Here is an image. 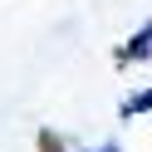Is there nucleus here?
<instances>
[{"mask_svg":"<svg viewBox=\"0 0 152 152\" xmlns=\"http://www.w3.org/2000/svg\"><path fill=\"white\" fill-rule=\"evenodd\" d=\"M113 59H118V69H132V64H152V20H142L137 30H132L128 39L113 49Z\"/></svg>","mask_w":152,"mask_h":152,"instance_id":"1","label":"nucleus"},{"mask_svg":"<svg viewBox=\"0 0 152 152\" xmlns=\"http://www.w3.org/2000/svg\"><path fill=\"white\" fill-rule=\"evenodd\" d=\"M142 113H152V88H137L118 103V118H142Z\"/></svg>","mask_w":152,"mask_h":152,"instance_id":"2","label":"nucleus"},{"mask_svg":"<svg viewBox=\"0 0 152 152\" xmlns=\"http://www.w3.org/2000/svg\"><path fill=\"white\" fill-rule=\"evenodd\" d=\"M39 152H79V142H69L64 132L44 128V132H39Z\"/></svg>","mask_w":152,"mask_h":152,"instance_id":"3","label":"nucleus"},{"mask_svg":"<svg viewBox=\"0 0 152 152\" xmlns=\"http://www.w3.org/2000/svg\"><path fill=\"white\" fill-rule=\"evenodd\" d=\"M79 152H123V142H93V147H79Z\"/></svg>","mask_w":152,"mask_h":152,"instance_id":"4","label":"nucleus"}]
</instances>
